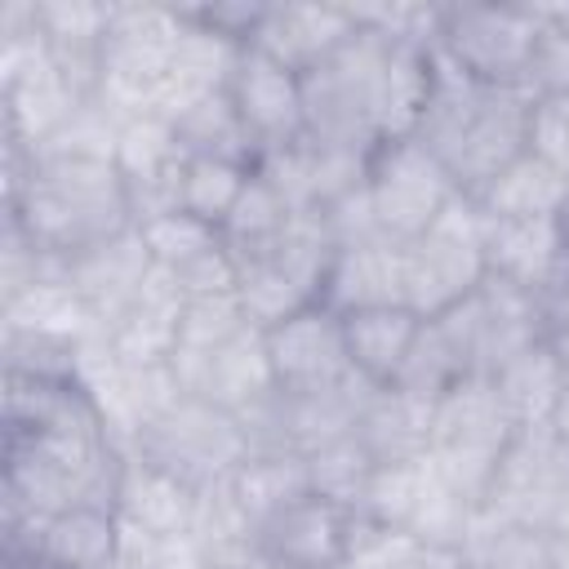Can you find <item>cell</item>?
<instances>
[{
    "instance_id": "1",
    "label": "cell",
    "mask_w": 569,
    "mask_h": 569,
    "mask_svg": "<svg viewBox=\"0 0 569 569\" xmlns=\"http://www.w3.org/2000/svg\"><path fill=\"white\" fill-rule=\"evenodd\" d=\"M431 49L387 40L356 22V36L302 76L307 142L373 156L382 142L409 138L431 93Z\"/></svg>"
},
{
    "instance_id": "2",
    "label": "cell",
    "mask_w": 569,
    "mask_h": 569,
    "mask_svg": "<svg viewBox=\"0 0 569 569\" xmlns=\"http://www.w3.org/2000/svg\"><path fill=\"white\" fill-rule=\"evenodd\" d=\"M9 222L49 258H76L138 227L133 191L111 156L9 151Z\"/></svg>"
},
{
    "instance_id": "3",
    "label": "cell",
    "mask_w": 569,
    "mask_h": 569,
    "mask_svg": "<svg viewBox=\"0 0 569 569\" xmlns=\"http://www.w3.org/2000/svg\"><path fill=\"white\" fill-rule=\"evenodd\" d=\"M431 58H436L431 93L409 138H418L445 164V173L458 182L462 196H476L489 178H498L516 156L529 151L533 93L480 84L462 76L453 62H445L436 49Z\"/></svg>"
},
{
    "instance_id": "4",
    "label": "cell",
    "mask_w": 569,
    "mask_h": 569,
    "mask_svg": "<svg viewBox=\"0 0 569 569\" xmlns=\"http://www.w3.org/2000/svg\"><path fill=\"white\" fill-rule=\"evenodd\" d=\"M249 453L253 449H249L244 422L231 409H218L196 396H178L129 445V458L173 476L196 493L227 485Z\"/></svg>"
},
{
    "instance_id": "5",
    "label": "cell",
    "mask_w": 569,
    "mask_h": 569,
    "mask_svg": "<svg viewBox=\"0 0 569 569\" xmlns=\"http://www.w3.org/2000/svg\"><path fill=\"white\" fill-rule=\"evenodd\" d=\"M178 40H182V9L111 4V22H107V40H102L98 102L116 120L156 116Z\"/></svg>"
},
{
    "instance_id": "6",
    "label": "cell",
    "mask_w": 569,
    "mask_h": 569,
    "mask_svg": "<svg viewBox=\"0 0 569 569\" xmlns=\"http://www.w3.org/2000/svg\"><path fill=\"white\" fill-rule=\"evenodd\" d=\"M405 307L422 320L458 307L489 280L485 262V213L471 196H458L422 236L400 244Z\"/></svg>"
},
{
    "instance_id": "7",
    "label": "cell",
    "mask_w": 569,
    "mask_h": 569,
    "mask_svg": "<svg viewBox=\"0 0 569 569\" xmlns=\"http://www.w3.org/2000/svg\"><path fill=\"white\" fill-rule=\"evenodd\" d=\"M516 418L498 400L489 378H467L453 391H445L431 409V462L449 476V485L471 498L476 507L485 502V489L498 471L502 449L516 436Z\"/></svg>"
},
{
    "instance_id": "8",
    "label": "cell",
    "mask_w": 569,
    "mask_h": 569,
    "mask_svg": "<svg viewBox=\"0 0 569 569\" xmlns=\"http://www.w3.org/2000/svg\"><path fill=\"white\" fill-rule=\"evenodd\" d=\"M538 36L542 22L533 4H453L440 13L436 53L480 84L529 89Z\"/></svg>"
},
{
    "instance_id": "9",
    "label": "cell",
    "mask_w": 569,
    "mask_h": 569,
    "mask_svg": "<svg viewBox=\"0 0 569 569\" xmlns=\"http://www.w3.org/2000/svg\"><path fill=\"white\" fill-rule=\"evenodd\" d=\"M360 516L382 529H400V533L418 538L422 547L458 551V542L476 516V502L449 485V476L431 462V453H422L409 462L378 467Z\"/></svg>"
},
{
    "instance_id": "10",
    "label": "cell",
    "mask_w": 569,
    "mask_h": 569,
    "mask_svg": "<svg viewBox=\"0 0 569 569\" xmlns=\"http://www.w3.org/2000/svg\"><path fill=\"white\" fill-rule=\"evenodd\" d=\"M365 196L373 204L378 231L391 244H409L422 236L462 191L445 173V164L418 138H391L369 156Z\"/></svg>"
},
{
    "instance_id": "11",
    "label": "cell",
    "mask_w": 569,
    "mask_h": 569,
    "mask_svg": "<svg viewBox=\"0 0 569 569\" xmlns=\"http://www.w3.org/2000/svg\"><path fill=\"white\" fill-rule=\"evenodd\" d=\"M565 485H569V453L560 449L551 422H529L502 449L480 507L551 538V516L560 507Z\"/></svg>"
},
{
    "instance_id": "12",
    "label": "cell",
    "mask_w": 569,
    "mask_h": 569,
    "mask_svg": "<svg viewBox=\"0 0 569 569\" xmlns=\"http://www.w3.org/2000/svg\"><path fill=\"white\" fill-rule=\"evenodd\" d=\"M9 565H44V569H120V516L111 507L76 502L44 520L4 525Z\"/></svg>"
},
{
    "instance_id": "13",
    "label": "cell",
    "mask_w": 569,
    "mask_h": 569,
    "mask_svg": "<svg viewBox=\"0 0 569 569\" xmlns=\"http://www.w3.org/2000/svg\"><path fill=\"white\" fill-rule=\"evenodd\" d=\"M227 98H231L240 124L249 129V138L258 147V160L276 156V151H289V147H298L307 138V124H302V76L280 67L276 58L249 49V44L236 58V71L227 80Z\"/></svg>"
},
{
    "instance_id": "14",
    "label": "cell",
    "mask_w": 569,
    "mask_h": 569,
    "mask_svg": "<svg viewBox=\"0 0 569 569\" xmlns=\"http://www.w3.org/2000/svg\"><path fill=\"white\" fill-rule=\"evenodd\" d=\"M169 369H173L182 396L231 409L236 418L276 391L267 342H262V329H253V325L209 351H173Z\"/></svg>"
},
{
    "instance_id": "15",
    "label": "cell",
    "mask_w": 569,
    "mask_h": 569,
    "mask_svg": "<svg viewBox=\"0 0 569 569\" xmlns=\"http://www.w3.org/2000/svg\"><path fill=\"white\" fill-rule=\"evenodd\" d=\"M262 342H267L271 378L280 391H320L351 378L342 316L325 302H311L289 320L262 329Z\"/></svg>"
},
{
    "instance_id": "16",
    "label": "cell",
    "mask_w": 569,
    "mask_h": 569,
    "mask_svg": "<svg viewBox=\"0 0 569 569\" xmlns=\"http://www.w3.org/2000/svg\"><path fill=\"white\" fill-rule=\"evenodd\" d=\"M360 511H347L329 498H298L271 520L253 529L258 556L276 569H342L351 542H356Z\"/></svg>"
},
{
    "instance_id": "17",
    "label": "cell",
    "mask_w": 569,
    "mask_h": 569,
    "mask_svg": "<svg viewBox=\"0 0 569 569\" xmlns=\"http://www.w3.org/2000/svg\"><path fill=\"white\" fill-rule=\"evenodd\" d=\"M485 262L493 280L547 298L569 267L560 218H485Z\"/></svg>"
},
{
    "instance_id": "18",
    "label": "cell",
    "mask_w": 569,
    "mask_h": 569,
    "mask_svg": "<svg viewBox=\"0 0 569 569\" xmlns=\"http://www.w3.org/2000/svg\"><path fill=\"white\" fill-rule=\"evenodd\" d=\"M351 36H356L351 4H262L258 22L249 31V49L307 76L333 49H342Z\"/></svg>"
},
{
    "instance_id": "19",
    "label": "cell",
    "mask_w": 569,
    "mask_h": 569,
    "mask_svg": "<svg viewBox=\"0 0 569 569\" xmlns=\"http://www.w3.org/2000/svg\"><path fill=\"white\" fill-rule=\"evenodd\" d=\"M151 271H156V262H151L142 236H138V227L116 236V240H107V244H98V249L62 258L67 284L80 293V302L89 307V316L98 320L102 333L133 307V298L142 293Z\"/></svg>"
},
{
    "instance_id": "20",
    "label": "cell",
    "mask_w": 569,
    "mask_h": 569,
    "mask_svg": "<svg viewBox=\"0 0 569 569\" xmlns=\"http://www.w3.org/2000/svg\"><path fill=\"white\" fill-rule=\"evenodd\" d=\"M325 307L338 316L365 311V307H405V271H400V244L391 240H365L333 253L325 276Z\"/></svg>"
},
{
    "instance_id": "21",
    "label": "cell",
    "mask_w": 569,
    "mask_h": 569,
    "mask_svg": "<svg viewBox=\"0 0 569 569\" xmlns=\"http://www.w3.org/2000/svg\"><path fill=\"white\" fill-rule=\"evenodd\" d=\"M422 316L409 307H365L342 316V338H347V360L351 373H360L373 387H391L418 342Z\"/></svg>"
},
{
    "instance_id": "22",
    "label": "cell",
    "mask_w": 569,
    "mask_h": 569,
    "mask_svg": "<svg viewBox=\"0 0 569 569\" xmlns=\"http://www.w3.org/2000/svg\"><path fill=\"white\" fill-rule=\"evenodd\" d=\"M431 409L436 400H422L405 387H373L356 436L378 458V467L422 458L431 449Z\"/></svg>"
},
{
    "instance_id": "23",
    "label": "cell",
    "mask_w": 569,
    "mask_h": 569,
    "mask_svg": "<svg viewBox=\"0 0 569 569\" xmlns=\"http://www.w3.org/2000/svg\"><path fill=\"white\" fill-rule=\"evenodd\" d=\"M196 502L200 493L178 485L173 476L129 458L124 462V480H120V498H116V516L124 529L138 533H191L196 520Z\"/></svg>"
},
{
    "instance_id": "24",
    "label": "cell",
    "mask_w": 569,
    "mask_h": 569,
    "mask_svg": "<svg viewBox=\"0 0 569 569\" xmlns=\"http://www.w3.org/2000/svg\"><path fill=\"white\" fill-rule=\"evenodd\" d=\"M485 218H560L569 200V178L556 173L533 151L516 156L498 178H489L476 196Z\"/></svg>"
},
{
    "instance_id": "25",
    "label": "cell",
    "mask_w": 569,
    "mask_h": 569,
    "mask_svg": "<svg viewBox=\"0 0 569 569\" xmlns=\"http://www.w3.org/2000/svg\"><path fill=\"white\" fill-rule=\"evenodd\" d=\"M498 400L507 405V413L516 418V427H529V422H547L560 405V396L569 391L565 382V369L551 351V342H533L529 351L511 356L498 373H489Z\"/></svg>"
},
{
    "instance_id": "26",
    "label": "cell",
    "mask_w": 569,
    "mask_h": 569,
    "mask_svg": "<svg viewBox=\"0 0 569 569\" xmlns=\"http://www.w3.org/2000/svg\"><path fill=\"white\" fill-rule=\"evenodd\" d=\"M458 556L467 569H551L556 542L529 525H516L507 516H493L489 507H476Z\"/></svg>"
},
{
    "instance_id": "27",
    "label": "cell",
    "mask_w": 569,
    "mask_h": 569,
    "mask_svg": "<svg viewBox=\"0 0 569 569\" xmlns=\"http://www.w3.org/2000/svg\"><path fill=\"white\" fill-rule=\"evenodd\" d=\"M236 507L253 520V529L262 520H271L276 511H284L289 502L311 493V476H307V458L302 453H249L240 462V471L227 480Z\"/></svg>"
},
{
    "instance_id": "28",
    "label": "cell",
    "mask_w": 569,
    "mask_h": 569,
    "mask_svg": "<svg viewBox=\"0 0 569 569\" xmlns=\"http://www.w3.org/2000/svg\"><path fill=\"white\" fill-rule=\"evenodd\" d=\"M178 147L187 156H218V160H240V164H258V147L249 138V129L240 124L227 89L200 98L196 107H187L178 120Z\"/></svg>"
},
{
    "instance_id": "29",
    "label": "cell",
    "mask_w": 569,
    "mask_h": 569,
    "mask_svg": "<svg viewBox=\"0 0 569 569\" xmlns=\"http://www.w3.org/2000/svg\"><path fill=\"white\" fill-rule=\"evenodd\" d=\"M253 169L258 164L218 160V156H187L182 160V178H178V209L222 231V222L236 209V200L244 196Z\"/></svg>"
},
{
    "instance_id": "30",
    "label": "cell",
    "mask_w": 569,
    "mask_h": 569,
    "mask_svg": "<svg viewBox=\"0 0 569 569\" xmlns=\"http://www.w3.org/2000/svg\"><path fill=\"white\" fill-rule=\"evenodd\" d=\"M307 458V476H311V493L316 498H329L347 511H360L365 507V493L378 476V458L365 449L360 436H342V440H329Z\"/></svg>"
},
{
    "instance_id": "31",
    "label": "cell",
    "mask_w": 569,
    "mask_h": 569,
    "mask_svg": "<svg viewBox=\"0 0 569 569\" xmlns=\"http://www.w3.org/2000/svg\"><path fill=\"white\" fill-rule=\"evenodd\" d=\"M289 218H293L289 200L271 187V178H262V173L253 169L244 196L236 200V209H231L227 222H222V244L231 249L236 262H240V258H253V253H262L267 244H276V236L289 227Z\"/></svg>"
},
{
    "instance_id": "32",
    "label": "cell",
    "mask_w": 569,
    "mask_h": 569,
    "mask_svg": "<svg viewBox=\"0 0 569 569\" xmlns=\"http://www.w3.org/2000/svg\"><path fill=\"white\" fill-rule=\"evenodd\" d=\"M236 298H240L249 325H258V329H271V325L289 320L293 311H302V307L316 302V298H311L289 271H280L267 253H253V258H240V262H236Z\"/></svg>"
},
{
    "instance_id": "33",
    "label": "cell",
    "mask_w": 569,
    "mask_h": 569,
    "mask_svg": "<svg viewBox=\"0 0 569 569\" xmlns=\"http://www.w3.org/2000/svg\"><path fill=\"white\" fill-rule=\"evenodd\" d=\"M138 236H142L151 262H156L160 271H169V276L182 271V267H191L196 258H204L209 249L222 244V231H218V227H209V222H200V218H191V213H182V209L138 222Z\"/></svg>"
},
{
    "instance_id": "34",
    "label": "cell",
    "mask_w": 569,
    "mask_h": 569,
    "mask_svg": "<svg viewBox=\"0 0 569 569\" xmlns=\"http://www.w3.org/2000/svg\"><path fill=\"white\" fill-rule=\"evenodd\" d=\"M533 13L542 22V36L529 62V93H569V4H533Z\"/></svg>"
},
{
    "instance_id": "35",
    "label": "cell",
    "mask_w": 569,
    "mask_h": 569,
    "mask_svg": "<svg viewBox=\"0 0 569 569\" xmlns=\"http://www.w3.org/2000/svg\"><path fill=\"white\" fill-rule=\"evenodd\" d=\"M529 151L569 178V93L533 98L529 111Z\"/></svg>"
},
{
    "instance_id": "36",
    "label": "cell",
    "mask_w": 569,
    "mask_h": 569,
    "mask_svg": "<svg viewBox=\"0 0 569 569\" xmlns=\"http://www.w3.org/2000/svg\"><path fill=\"white\" fill-rule=\"evenodd\" d=\"M551 542H556V547H569V485H565L560 507H556V516H551Z\"/></svg>"
},
{
    "instance_id": "37",
    "label": "cell",
    "mask_w": 569,
    "mask_h": 569,
    "mask_svg": "<svg viewBox=\"0 0 569 569\" xmlns=\"http://www.w3.org/2000/svg\"><path fill=\"white\" fill-rule=\"evenodd\" d=\"M547 422H551V431H556V440H560V449L569 453V391L560 396V405H556V413H551Z\"/></svg>"
},
{
    "instance_id": "38",
    "label": "cell",
    "mask_w": 569,
    "mask_h": 569,
    "mask_svg": "<svg viewBox=\"0 0 569 569\" xmlns=\"http://www.w3.org/2000/svg\"><path fill=\"white\" fill-rule=\"evenodd\" d=\"M551 569H569V547H556V556H551Z\"/></svg>"
},
{
    "instance_id": "39",
    "label": "cell",
    "mask_w": 569,
    "mask_h": 569,
    "mask_svg": "<svg viewBox=\"0 0 569 569\" xmlns=\"http://www.w3.org/2000/svg\"><path fill=\"white\" fill-rule=\"evenodd\" d=\"M27 569H44V565H27Z\"/></svg>"
}]
</instances>
